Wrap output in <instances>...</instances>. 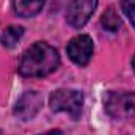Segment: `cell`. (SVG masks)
I'll return each mask as SVG.
<instances>
[{
  "label": "cell",
  "mask_w": 135,
  "mask_h": 135,
  "mask_svg": "<svg viewBox=\"0 0 135 135\" xmlns=\"http://www.w3.org/2000/svg\"><path fill=\"white\" fill-rule=\"evenodd\" d=\"M60 65V55L55 47L47 42H35L30 46L19 63V72L25 77H46Z\"/></svg>",
  "instance_id": "cell-1"
},
{
  "label": "cell",
  "mask_w": 135,
  "mask_h": 135,
  "mask_svg": "<svg viewBox=\"0 0 135 135\" xmlns=\"http://www.w3.org/2000/svg\"><path fill=\"white\" fill-rule=\"evenodd\" d=\"M49 105L54 112H65L74 119H79L83 107V94L77 90L61 88L50 94Z\"/></svg>",
  "instance_id": "cell-2"
},
{
  "label": "cell",
  "mask_w": 135,
  "mask_h": 135,
  "mask_svg": "<svg viewBox=\"0 0 135 135\" xmlns=\"http://www.w3.org/2000/svg\"><path fill=\"white\" fill-rule=\"evenodd\" d=\"M105 110L112 118H135V93H110L105 99Z\"/></svg>",
  "instance_id": "cell-3"
},
{
  "label": "cell",
  "mask_w": 135,
  "mask_h": 135,
  "mask_svg": "<svg viewBox=\"0 0 135 135\" xmlns=\"http://www.w3.org/2000/svg\"><path fill=\"white\" fill-rule=\"evenodd\" d=\"M98 6V0H71L68 6V24L74 28H82L93 16Z\"/></svg>",
  "instance_id": "cell-4"
},
{
  "label": "cell",
  "mask_w": 135,
  "mask_h": 135,
  "mask_svg": "<svg viewBox=\"0 0 135 135\" xmlns=\"http://www.w3.org/2000/svg\"><path fill=\"white\" fill-rule=\"evenodd\" d=\"M93 50H94L93 39L88 35H79L72 38L66 47L68 57L79 66H85L90 63L93 57Z\"/></svg>",
  "instance_id": "cell-5"
},
{
  "label": "cell",
  "mask_w": 135,
  "mask_h": 135,
  "mask_svg": "<svg viewBox=\"0 0 135 135\" xmlns=\"http://www.w3.org/2000/svg\"><path fill=\"white\" fill-rule=\"evenodd\" d=\"M42 107V96L38 91H25L14 105V115L24 121L35 118Z\"/></svg>",
  "instance_id": "cell-6"
},
{
  "label": "cell",
  "mask_w": 135,
  "mask_h": 135,
  "mask_svg": "<svg viewBox=\"0 0 135 135\" xmlns=\"http://www.w3.org/2000/svg\"><path fill=\"white\" fill-rule=\"evenodd\" d=\"M46 0H13V8L21 17H33L44 8Z\"/></svg>",
  "instance_id": "cell-7"
},
{
  "label": "cell",
  "mask_w": 135,
  "mask_h": 135,
  "mask_svg": "<svg viewBox=\"0 0 135 135\" xmlns=\"http://www.w3.org/2000/svg\"><path fill=\"white\" fill-rule=\"evenodd\" d=\"M22 36H24V28H22V27L9 25V27L2 33V44H3V47L11 49V47H14V46L21 41Z\"/></svg>",
  "instance_id": "cell-8"
},
{
  "label": "cell",
  "mask_w": 135,
  "mask_h": 135,
  "mask_svg": "<svg viewBox=\"0 0 135 135\" xmlns=\"http://www.w3.org/2000/svg\"><path fill=\"white\" fill-rule=\"evenodd\" d=\"M101 24L107 32H118L119 27H121V19H119V16L116 14V11L113 8H108L102 14Z\"/></svg>",
  "instance_id": "cell-9"
},
{
  "label": "cell",
  "mask_w": 135,
  "mask_h": 135,
  "mask_svg": "<svg viewBox=\"0 0 135 135\" xmlns=\"http://www.w3.org/2000/svg\"><path fill=\"white\" fill-rule=\"evenodd\" d=\"M121 8H123V13L126 14V17L135 27V0H123Z\"/></svg>",
  "instance_id": "cell-10"
},
{
  "label": "cell",
  "mask_w": 135,
  "mask_h": 135,
  "mask_svg": "<svg viewBox=\"0 0 135 135\" xmlns=\"http://www.w3.org/2000/svg\"><path fill=\"white\" fill-rule=\"evenodd\" d=\"M42 135H63L60 131H50V132H47V134H42Z\"/></svg>",
  "instance_id": "cell-11"
},
{
  "label": "cell",
  "mask_w": 135,
  "mask_h": 135,
  "mask_svg": "<svg viewBox=\"0 0 135 135\" xmlns=\"http://www.w3.org/2000/svg\"><path fill=\"white\" fill-rule=\"evenodd\" d=\"M132 66H134V71H135V57H134V60H132Z\"/></svg>",
  "instance_id": "cell-12"
}]
</instances>
